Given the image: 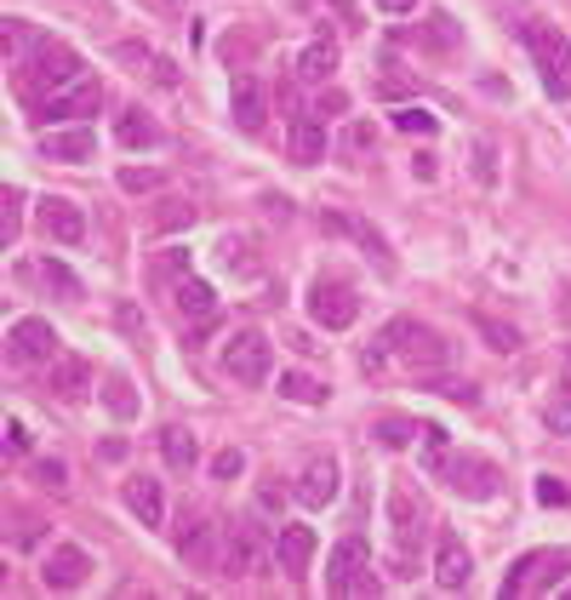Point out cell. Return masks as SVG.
Listing matches in <instances>:
<instances>
[{
	"instance_id": "cell-27",
	"label": "cell",
	"mask_w": 571,
	"mask_h": 600,
	"mask_svg": "<svg viewBox=\"0 0 571 600\" xmlns=\"http://www.w3.org/2000/svg\"><path fill=\"white\" fill-rule=\"evenodd\" d=\"M160 458L171 469H194V463H201V440H194L189 430H178V423H166V430H160Z\"/></svg>"
},
{
	"instance_id": "cell-12",
	"label": "cell",
	"mask_w": 571,
	"mask_h": 600,
	"mask_svg": "<svg viewBox=\"0 0 571 600\" xmlns=\"http://www.w3.org/2000/svg\"><path fill=\"white\" fill-rule=\"evenodd\" d=\"M320 230H332V235H349V240H355L360 252H366L371 263H378L383 274H394V252H389V240H383L378 230H371L366 217H355V212H320Z\"/></svg>"
},
{
	"instance_id": "cell-22",
	"label": "cell",
	"mask_w": 571,
	"mask_h": 600,
	"mask_svg": "<svg viewBox=\"0 0 571 600\" xmlns=\"http://www.w3.org/2000/svg\"><path fill=\"white\" fill-rule=\"evenodd\" d=\"M46 389L74 407V400H86V389H92V366H86L81 355H58L52 372H46Z\"/></svg>"
},
{
	"instance_id": "cell-17",
	"label": "cell",
	"mask_w": 571,
	"mask_h": 600,
	"mask_svg": "<svg viewBox=\"0 0 571 600\" xmlns=\"http://www.w3.org/2000/svg\"><path fill=\"white\" fill-rule=\"evenodd\" d=\"M326 143H332V132H326V115L320 109L292 115V161L297 166H320L326 161Z\"/></svg>"
},
{
	"instance_id": "cell-26",
	"label": "cell",
	"mask_w": 571,
	"mask_h": 600,
	"mask_svg": "<svg viewBox=\"0 0 571 600\" xmlns=\"http://www.w3.org/2000/svg\"><path fill=\"white\" fill-rule=\"evenodd\" d=\"M332 69H337V46L332 40H309L304 52H297V81L320 86V81H332Z\"/></svg>"
},
{
	"instance_id": "cell-34",
	"label": "cell",
	"mask_w": 571,
	"mask_h": 600,
	"mask_svg": "<svg viewBox=\"0 0 571 600\" xmlns=\"http://www.w3.org/2000/svg\"><path fill=\"white\" fill-rule=\"evenodd\" d=\"M23 230V189H7V200H0V246H12Z\"/></svg>"
},
{
	"instance_id": "cell-25",
	"label": "cell",
	"mask_w": 571,
	"mask_h": 600,
	"mask_svg": "<svg viewBox=\"0 0 571 600\" xmlns=\"http://www.w3.org/2000/svg\"><path fill=\"white\" fill-rule=\"evenodd\" d=\"M457 40H463V30H457V17L452 12H429L424 23H417V46H424V52H457Z\"/></svg>"
},
{
	"instance_id": "cell-51",
	"label": "cell",
	"mask_w": 571,
	"mask_h": 600,
	"mask_svg": "<svg viewBox=\"0 0 571 600\" xmlns=\"http://www.w3.org/2000/svg\"><path fill=\"white\" fill-rule=\"evenodd\" d=\"M332 7H337V17H343V23H360V12H355V0H332Z\"/></svg>"
},
{
	"instance_id": "cell-10",
	"label": "cell",
	"mask_w": 571,
	"mask_h": 600,
	"mask_svg": "<svg viewBox=\"0 0 571 600\" xmlns=\"http://www.w3.org/2000/svg\"><path fill=\"white\" fill-rule=\"evenodd\" d=\"M86 578H92V555H86L81 543H58L52 555L40 561V584L52 589V595H74Z\"/></svg>"
},
{
	"instance_id": "cell-45",
	"label": "cell",
	"mask_w": 571,
	"mask_h": 600,
	"mask_svg": "<svg viewBox=\"0 0 571 600\" xmlns=\"http://www.w3.org/2000/svg\"><path fill=\"white\" fill-rule=\"evenodd\" d=\"M35 481L52 486V492H63V486H69V469H63L58 458H40V463H35Z\"/></svg>"
},
{
	"instance_id": "cell-49",
	"label": "cell",
	"mask_w": 571,
	"mask_h": 600,
	"mask_svg": "<svg viewBox=\"0 0 571 600\" xmlns=\"http://www.w3.org/2000/svg\"><path fill=\"white\" fill-rule=\"evenodd\" d=\"M97 458H104V463H120V458H127V440H104V452H97Z\"/></svg>"
},
{
	"instance_id": "cell-31",
	"label": "cell",
	"mask_w": 571,
	"mask_h": 600,
	"mask_svg": "<svg viewBox=\"0 0 571 600\" xmlns=\"http://www.w3.org/2000/svg\"><path fill=\"white\" fill-rule=\"evenodd\" d=\"M452 463V440H445V430L440 423H424V469L440 481V469Z\"/></svg>"
},
{
	"instance_id": "cell-5",
	"label": "cell",
	"mask_w": 571,
	"mask_h": 600,
	"mask_svg": "<svg viewBox=\"0 0 571 600\" xmlns=\"http://www.w3.org/2000/svg\"><path fill=\"white\" fill-rule=\"evenodd\" d=\"M7 361H12V366H52V361H58V332H52V320H40V315L12 320V332H7Z\"/></svg>"
},
{
	"instance_id": "cell-24",
	"label": "cell",
	"mask_w": 571,
	"mask_h": 600,
	"mask_svg": "<svg viewBox=\"0 0 571 600\" xmlns=\"http://www.w3.org/2000/svg\"><path fill=\"white\" fill-rule=\"evenodd\" d=\"M115 143H120V149H160L166 132L155 127V115L127 109V115H115Z\"/></svg>"
},
{
	"instance_id": "cell-30",
	"label": "cell",
	"mask_w": 571,
	"mask_h": 600,
	"mask_svg": "<svg viewBox=\"0 0 571 600\" xmlns=\"http://www.w3.org/2000/svg\"><path fill=\"white\" fill-rule=\"evenodd\" d=\"M104 407H109L120 423H132V417H138V395H132V378H120V372H109V378H104Z\"/></svg>"
},
{
	"instance_id": "cell-1",
	"label": "cell",
	"mask_w": 571,
	"mask_h": 600,
	"mask_svg": "<svg viewBox=\"0 0 571 600\" xmlns=\"http://www.w3.org/2000/svg\"><path fill=\"white\" fill-rule=\"evenodd\" d=\"M526 46H532V58L543 69L549 97H571V40L560 30H549V23H526Z\"/></svg>"
},
{
	"instance_id": "cell-2",
	"label": "cell",
	"mask_w": 571,
	"mask_h": 600,
	"mask_svg": "<svg viewBox=\"0 0 571 600\" xmlns=\"http://www.w3.org/2000/svg\"><path fill=\"white\" fill-rule=\"evenodd\" d=\"M326 589L332 595H378V578H371V549L360 538H343L326 555Z\"/></svg>"
},
{
	"instance_id": "cell-48",
	"label": "cell",
	"mask_w": 571,
	"mask_h": 600,
	"mask_svg": "<svg viewBox=\"0 0 571 600\" xmlns=\"http://www.w3.org/2000/svg\"><path fill=\"white\" fill-rule=\"evenodd\" d=\"M378 7H383L389 17H406V12H417V0H378Z\"/></svg>"
},
{
	"instance_id": "cell-43",
	"label": "cell",
	"mask_w": 571,
	"mask_h": 600,
	"mask_svg": "<svg viewBox=\"0 0 571 600\" xmlns=\"http://www.w3.org/2000/svg\"><path fill=\"white\" fill-rule=\"evenodd\" d=\"M120 189H127V195H148V189H160V172H138V166H127V172H120Z\"/></svg>"
},
{
	"instance_id": "cell-35",
	"label": "cell",
	"mask_w": 571,
	"mask_h": 600,
	"mask_svg": "<svg viewBox=\"0 0 571 600\" xmlns=\"http://www.w3.org/2000/svg\"><path fill=\"white\" fill-rule=\"evenodd\" d=\"M189 274V252H166V258H155V269H148V286H178Z\"/></svg>"
},
{
	"instance_id": "cell-39",
	"label": "cell",
	"mask_w": 571,
	"mask_h": 600,
	"mask_svg": "<svg viewBox=\"0 0 571 600\" xmlns=\"http://www.w3.org/2000/svg\"><path fill=\"white\" fill-rule=\"evenodd\" d=\"M475 178L491 189V184H498V143H491V138H480L475 143Z\"/></svg>"
},
{
	"instance_id": "cell-44",
	"label": "cell",
	"mask_w": 571,
	"mask_h": 600,
	"mask_svg": "<svg viewBox=\"0 0 571 600\" xmlns=\"http://www.w3.org/2000/svg\"><path fill=\"white\" fill-rule=\"evenodd\" d=\"M543 417H549V435H571V389L560 400H549V412H543Z\"/></svg>"
},
{
	"instance_id": "cell-15",
	"label": "cell",
	"mask_w": 571,
	"mask_h": 600,
	"mask_svg": "<svg viewBox=\"0 0 571 600\" xmlns=\"http://www.w3.org/2000/svg\"><path fill=\"white\" fill-rule=\"evenodd\" d=\"M40 155L63 161V166H81V161L97 155V132L92 127H46L40 132Z\"/></svg>"
},
{
	"instance_id": "cell-46",
	"label": "cell",
	"mask_w": 571,
	"mask_h": 600,
	"mask_svg": "<svg viewBox=\"0 0 571 600\" xmlns=\"http://www.w3.org/2000/svg\"><path fill=\"white\" fill-rule=\"evenodd\" d=\"M537 504H566V486L555 481V474H543V481H537Z\"/></svg>"
},
{
	"instance_id": "cell-6",
	"label": "cell",
	"mask_w": 571,
	"mask_h": 600,
	"mask_svg": "<svg viewBox=\"0 0 571 600\" xmlns=\"http://www.w3.org/2000/svg\"><path fill=\"white\" fill-rule=\"evenodd\" d=\"M355 315H360V297L343 281H314L309 286V320H314V327L343 332V327H355Z\"/></svg>"
},
{
	"instance_id": "cell-21",
	"label": "cell",
	"mask_w": 571,
	"mask_h": 600,
	"mask_svg": "<svg viewBox=\"0 0 571 600\" xmlns=\"http://www.w3.org/2000/svg\"><path fill=\"white\" fill-rule=\"evenodd\" d=\"M171 309H178V320H189V327H212L217 320V292L206 286V281H183L171 286Z\"/></svg>"
},
{
	"instance_id": "cell-8",
	"label": "cell",
	"mask_w": 571,
	"mask_h": 600,
	"mask_svg": "<svg viewBox=\"0 0 571 600\" xmlns=\"http://www.w3.org/2000/svg\"><path fill=\"white\" fill-rule=\"evenodd\" d=\"M269 566H281L275 549H263V538L252 527H235L229 549H223V572H229V578H269Z\"/></svg>"
},
{
	"instance_id": "cell-18",
	"label": "cell",
	"mask_w": 571,
	"mask_h": 600,
	"mask_svg": "<svg viewBox=\"0 0 571 600\" xmlns=\"http://www.w3.org/2000/svg\"><path fill=\"white\" fill-rule=\"evenodd\" d=\"M314 532L309 527H292V520H281V527H275V561H281V572H286V578H304V572H309V561H314Z\"/></svg>"
},
{
	"instance_id": "cell-23",
	"label": "cell",
	"mask_w": 571,
	"mask_h": 600,
	"mask_svg": "<svg viewBox=\"0 0 571 600\" xmlns=\"http://www.w3.org/2000/svg\"><path fill=\"white\" fill-rule=\"evenodd\" d=\"M120 492H127V509L143 520V527H160V520H166V492H160V481H148V474H132V481L120 486Z\"/></svg>"
},
{
	"instance_id": "cell-11",
	"label": "cell",
	"mask_w": 571,
	"mask_h": 600,
	"mask_svg": "<svg viewBox=\"0 0 571 600\" xmlns=\"http://www.w3.org/2000/svg\"><path fill=\"white\" fill-rule=\"evenodd\" d=\"M223 549H229V538H217L212 520H189L178 527V555L194 566V572H223Z\"/></svg>"
},
{
	"instance_id": "cell-14",
	"label": "cell",
	"mask_w": 571,
	"mask_h": 600,
	"mask_svg": "<svg viewBox=\"0 0 571 600\" xmlns=\"http://www.w3.org/2000/svg\"><path fill=\"white\" fill-rule=\"evenodd\" d=\"M35 223H40V235L58 240V246H81L86 240V212L74 207V200H40Z\"/></svg>"
},
{
	"instance_id": "cell-29",
	"label": "cell",
	"mask_w": 571,
	"mask_h": 600,
	"mask_svg": "<svg viewBox=\"0 0 571 600\" xmlns=\"http://www.w3.org/2000/svg\"><path fill=\"white\" fill-rule=\"evenodd\" d=\"M35 281H40L46 292L69 297V304L81 297V281H74V269H69V263H58V258H40V263H35Z\"/></svg>"
},
{
	"instance_id": "cell-28",
	"label": "cell",
	"mask_w": 571,
	"mask_h": 600,
	"mask_svg": "<svg viewBox=\"0 0 571 600\" xmlns=\"http://www.w3.org/2000/svg\"><path fill=\"white\" fill-rule=\"evenodd\" d=\"M543 561H549V549H532V555H520L514 572L503 578V595H532L537 578H543Z\"/></svg>"
},
{
	"instance_id": "cell-20",
	"label": "cell",
	"mask_w": 571,
	"mask_h": 600,
	"mask_svg": "<svg viewBox=\"0 0 571 600\" xmlns=\"http://www.w3.org/2000/svg\"><path fill=\"white\" fill-rule=\"evenodd\" d=\"M292 492H297V504H304V509H326L337 497V463L332 458H309Z\"/></svg>"
},
{
	"instance_id": "cell-38",
	"label": "cell",
	"mask_w": 571,
	"mask_h": 600,
	"mask_svg": "<svg viewBox=\"0 0 571 600\" xmlns=\"http://www.w3.org/2000/svg\"><path fill=\"white\" fill-rule=\"evenodd\" d=\"M394 127H401V132H417V138H435L440 120H435L429 109H394Z\"/></svg>"
},
{
	"instance_id": "cell-4",
	"label": "cell",
	"mask_w": 571,
	"mask_h": 600,
	"mask_svg": "<svg viewBox=\"0 0 571 600\" xmlns=\"http://www.w3.org/2000/svg\"><path fill=\"white\" fill-rule=\"evenodd\" d=\"M23 69H29V92H58V86H69V81H81V52L74 46H63V40H40L29 58H23Z\"/></svg>"
},
{
	"instance_id": "cell-3",
	"label": "cell",
	"mask_w": 571,
	"mask_h": 600,
	"mask_svg": "<svg viewBox=\"0 0 571 600\" xmlns=\"http://www.w3.org/2000/svg\"><path fill=\"white\" fill-rule=\"evenodd\" d=\"M223 372L246 389L269 384V372H275V343H269L263 332H235L229 349H223Z\"/></svg>"
},
{
	"instance_id": "cell-13",
	"label": "cell",
	"mask_w": 571,
	"mask_h": 600,
	"mask_svg": "<svg viewBox=\"0 0 571 600\" xmlns=\"http://www.w3.org/2000/svg\"><path fill=\"white\" fill-rule=\"evenodd\" d=\"M389 520H394V555H389V566H394V578H412V549H417V538H424V527H417V509H412L406 492H389Z\"/></svg>"
},
{
	"instance_id": "cell-36",
	"label": "cell",
	"mask_w": 571,
	"mask_h": 600,
	"mask_svg": "<svg viewBox=\"0 0 571 600\" xmlns=\"http://www.w3.org/2000/svg\"><path fill=\"white\" fill-rule=\"evenodd\" d=\"M189 223H194V207H189V200H160L155 230H189Z\"/></svg>"
},
{
	"instance_id": "cell-50",
	"label": "cell",
	"mask_w": 571,
	"mask_h": 600,
	"mask_svg": "<svg viewBox=\"0 0 571 600\" xmlns=\"http://www.w3.org/2000/svg\"><path fill=\"white\" fill-rule=\"evenodd\" d=\"M7 440H12V446H17V452H23V446H29V430H23V423L12 417V423H7Z\"/></svg>"
},
{
	"instance_id": "cell-9",
	"label": "cell",
	"mask_w": 571,
	"mask_h": 600,
	"mask_svg": "<svg viewBox=\"0 0 571 600\" xmlns=\"http://www.w3.org/2000/svg\"><path fill=\"white\" fill-rule=\"evenodd\" d=\"M440 481L452 486V492H463V497H475V504H486V497L503 492L498 463H486V458H452V463L440 469Z\"/></svg>"
},
{
	"instance_id": "cell-19",
	"label": "cell",
	"mask_w": 571,
	"mask_h": 600,
	"mask_svg": "<svg viewBox=\"0 0 571 600\" xmlns=\"http://www.w3.org/2000/svg\"><path fill=\"white\" fill-rule=\"evenodd\" d=\"M468 572H475V561H468V549L457 532H440L435 538V584L440 589H468Z\"/></svg>"
},
{
	"instance_id": "cell-37",
	"label": "cell",
	"mask_w": 571,
	"mask_h": 600,
	"mask_svg": "<svg viewBox=\"0 0 571 600\" xmlns=\"http://www.w3.org/2000/svg\"><path fill=\"white\" fill-rule=\"evenodd\" d=\"M429 389L445 395V400H457V407H475V400H480V389L468 384V378H429Z\"/></svg>"
},
{
	"instance_id": "cell-7",
	"label": "cell",
	"mask_w": 571,
	"mask_h": 600,
	"mask_svg": "<svg viewBox=\"0 0 571 600\" xmlns=\"http://www.w3.org/2000/svg\"><path fill=\"white\" fill-rule=\"evenodd\" d=\"M97 104H104V86L81 74V81H69V86H58V92H46L35 109H40V120H52V127H58V120H86V115H97Z\"/></svg>"
},
{
	"instance_id": "cell-41",
	"label": "cell",
	"mask_w": 571,
	"mask_h": 600,
	"mask_svg": "<svg viewBox=\"0 0 571 600\" xmlns=\"http://www.w3.org/2000/svg\"><path fill=\"white\" fill-rule=\"evenodd\" d=\"M212 474H217V481H240V474H246V452H240V446H223V452L212 458Z\"/></svg>"
},
{
	"instance_id": "cell-47",
	"label": "cell",
	"mask_w": 571,
	"mask_h": 600,
	"mask_svg": "<svg viewBox=\"0 0 571 600\" xmlns=\"http://www.w3.org/2000/svg\"><path fill=\"white\" fill-rule=\"evenodd\" d=\"M281 497H286V492H281L275 481H263V486H258V504H263V509H281Z\"/></svg>"
},
{
	"instance_id": "cell-40",
	"label": "cell",
	"mask_w": 571,
	"mask_h": 600,
	"mask_svg": "<svg viewBox=\"0 0 571 600\" xmlns=\"http://www.w3.org/2000/svg\"><path fill=\"white\" fill-rule=\"evenodd\" d=\"M371 143H378V127H371V120H349V127H343V149H349V155H366Z\"/></svg>"
},
{
	"instance_id": "cell-52",
	"label": "cell",
	"mask_w": 571,
	"mask_h": 600,
	"mask_svg": "<svg viewBox=\"0 0 571 600\" xmlns=\"http://www.w3.org/2000/svg\"><path fill=\"white\" fill-rule=\"evenodd\" d=\"M566 389H571V349H566Z\"/></svg>"
},
{
	"instance_id": "cell-33",
	"label": "cell",
	"mask_w": 571,
	"mask_h": 600,
	"mask_svg": "<svg viewBox=\"0 0 571 600\" xmlns=\"http://www.w3.org/2000/svg\"><path fill=\"white\" fill-rule=\"evenodd\" d=\"M475 332H480L491 349H498V355H514V349H520V332L503 327V320H491V315H475Z\"/></svg>"
},
{
	"instance_id": "cell-16",
	"label": "cell",
	"mask_w": 571,
	"mask_h": 600,
	"mask_svg": "<svg viewBox=\"0 0 571 600\" xmlns=\"http://www.w3.org/2000/svg\"><path fill=\"white\" fill-rule=\"evenodd\" d=\"M229 115H235L240 132H263V120H269V92H263L258 74H235V86H229Z\"/></svg>"
},
{
	"instance_id": "cell-42",
	"label": "cell",
	"mask_w": 571,
	"mask_h": 600,
	"mask_svg": "<svg viewBox=\"0 0 571 600\" xmlns=\"http://www.w3.org/2000/svg\"><path fill=\"white\" fill-rule=\"evenodd\" d=\"M417 430H424V423H406V417H383V423H378V440H383V446H406V440H412Z\"/></svg>"
},
{
	"instance_id": "cell-32",
	"label": "cell",
	"mask_w": 571,
	"mask_h": 600,
	"mask_svg": "<svg viewBox=\"0 0 571 600\" xmlns=\"http://www.w3.org/2000/svg\"><path fill=\"white\" fill-rule=\"evenodd\" d=\"M281 395L297 400V407H320V400H326V384L304 378V372H286V378H281Z\"/></svg>"
}]
</instances>
